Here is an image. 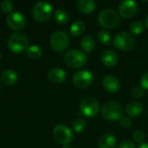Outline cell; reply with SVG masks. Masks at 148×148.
<instances>
[{
	"label": "cell",
	"mask_w": 148,
	"mask_h": 148,
	"mask_svg": "<svg viewBox=\"0 0 148 148\" xmlns=\"http://www.w3.org/2000/svg\"><path fill=\"white\" fill-rule=\"evenodd\" d=\"M118 148H135V145L131 140H125L119 145Z\"/></svg>",
	"instance_id": "1f68e13d"
},
{
	"label": "cell",
	"mask_w": 148,
	"mask_h": 148,
	"mask_svg": "<svg viewBox=\"0 0 148 148\" xmlns=\"http://www.w3.org/2000/svg\"><path fill=\"white\" fill-rule=\"evenodd\" d=\"M6 23L10 29L20 30L25 26V17L20 12H11L6 16Z\"/></svg>",
	"instance_id": "7c38bea8"
},
{
	"label": "cell",
	"mask_w": 148,
	"mask_h": 148,
	"mask_svg": "<svg viewBox=\"0 0 148 148\" xmlns=\"http://www.w3.org/2000/svg\"><path fill=\"white\" fill-rule=\"evenodd\" d=\"M116 143V138L113 134H106L100 138L98 141V147L99 148H114Z\"/></svg>",
	"instance_id": "2e32d148"
},
{
	"label": "cell",
	"mask_w": 148,
	"mask_h": 148,
	"mask_svg": "<svg viewBox=\"0 0 148 148\" xmlns=\"http://www.w3.org/2000/svg\"><path fill=\"white\" fill-rule=\"evenodd\" d=\"M101 62L107 67H114L118 62L117 54L113 50L107 49L101 54Z\"/></svg>",
	"instance_id": "9a60e30c"
},
{
	"label": "cell",
	"mask_w": 148,
	"mask_h": 148,
	"mask_svg": "<svg viewBox=\"0 0 148 148\" xmlns=\"http://www.w3.org/2000/svg\"><path fill=\"white\" fill-rule=\"evenodd\" d=\"M55 19L60 24H64L69 22V14L63 10H56L55 11Z\"/></svg>",
	"instance_id": "7402d4cb"
},
{
	"label": "cell",
	"mask_w": 148,
	"mask_h": 148,
	"mask_svg": "<svg viewBox=\"0 0 148 148\" xmlns=\"http://www.w3.org/2000/svg\"><path fill=\"white\" fill-rule=\"evenodd\" d=\"M138 10V5L135 1L133 0H124L119 3L118 13L124 18L134 17Z\"/></svg>",
	"instance_id": "8fae6325"
},
{
	"label": "cell",
	"mask_w": 148,
	"mask_h": 148,
	"mask_svg": "<svg viewBox=\"0 0 148 148\" xmlns=\"http://www.w3.org/2000/svg\"><path fill=\"white\" fill-rule=\"evenodd\" d=\"M81 113L88 118L95 117L99 111H100V105L99 102L92 97H86L84 98L80 105Z\"/></svg>",
	"instance_id": "ba28073f"
},
{
	"label": "cell",
	"mask_w": 148,
	"mask_h": 148,
	"mask_svg": "<svg viewBox=\"0 0 148 148\" xmlns=\"http://www.w3.org/2000/svg\"><path fill=\"white\" fill-rule=\"evenodd\" d=\"M85 29H86V25L83 22L75 21L71 24L69 30H70V34L72 36H81L82 34H83Z\"/></svg>",
	"instance_id": "ffe728a7"
},
{
	"label": "cell",
	"mask_w": 148,
	"mask_h": 148,
	"mask_svg": "<svg viewBox=\"0 0 148 148\" xmlns=\"http://www.w3.org/2000/svg\"><path fill=\"white\" fill-rule=\"evenodd\" d=\"M73 129L76 133H82L86 127V121L83 118H77L72 124Z\"/></svg>",
	"instance_id": "d4e9b609"
},
{
	"label": "cell",
	"mask_w": 148,
	"mask_h": 148,
	"mask_svg": "<svg viewBox=\"0 0 148 148\" xmlns=\"http://www.w3.org/2000/svg\"><path fill=\"white\" fill-rule=\"evenodd\" d=\"M138 148H148V142H146V143H141Z\"/></svg>",
	"instance_id": "d6a6232c"
},
{
	"label": "cell",
	"mask_w": 148,
	"mask_h": 148,
	"mask_svg": "<svg viewBox=\"0 0 148 148\" xmlns=\"http://www.w3.org/2000/svg\"><path fill=\"white\" fill-rule=\"evenodd\" d=\"M145 25H146V27L148 29V16L146 18V21H145Z\"/></svg>",
	"instance_id": "836d02e7"
},
{
	"label": "cell",
	"mask_w": 148,
	"mask_h": 148,
	"mask_svg": "<svg viewBox=\"0 0 148 148\" xmlns=\"http://www.w3.org/2000/svg\"><path fill=\"white\" fill-rule=\"evenodd\" d=\"M2 81L7 85H13L17 81V75L13 70L7 69L2 74Z\"/></svg>",
	"instance_id": "44dd1931"
},
{
	"label": "cell",
	"mask_w": 148,
	"mask_h": 148,
	"mask_svg": "<svg viewBox=\"0 0 148 148\" xmlns=\"http://www.w3.org/2000/svg\"><path fill=\"white\" fill-rule=\"evenodd\" d=\"M130 30L133 34L134 35H140L143 32L144 30V25L143 23L137 20V21H134L131 24H130Z\"/></svg>",
	"instance_id": "484cf974"
},
{
	"label": "cell",
	"mask_w": 148,
	"mask_h": 148,
	"mask_svg": "<svg viewBox=\"0 0 148 148\" xmlns=\"http://www.w3.org/2000/svg\"><path fill=\"white\" fill-rule=\"evenodd\" d=\"M48 78L51 82L60 84L66 80V72L61 68H53L48 72Z\"/></svg>",
	"instance_id": "5bb4252c"
},
{
	"label": "cell",
	"mask_w": 148,
	"mask_h": 148,
	"mask_svg": "<svg viewBox=\"0 0 148 148\" xmlns=\"http://www.w3.org/2000/svg\"><path fill=\"white\" fill-rule=\"evenodd\" d=\"M81 45L85 52H87V53L92 52L95 47V42L94 37L89 35L84 36L81 41Z\"/></svg>",
	"instance_id": "d6986e66"
},
{
	"label": "cell",
	"mask_w": 148,
	"mask_h": 148,
	"mask_svg": "<svg viewBox=\"0 0 148 148\" xmlns=\"http://www.w3.org/2000/svg\"><path fill=\"white\" fill-rule=\"evenodd\" d=\"M7 46L13 53H22L28 49V38L23 33H13L8 38Z\"/></svg>",
	"instance_id": "7a4b0ae2"
},
{
	"label": "cell",
	"mask_w": 148,
	"mask_h": 148,
	"mask_svg": "<svg viewBox=\"0 0 148 148\" xmlns=\"http://www.w3.org/2000/svg\"><path fill=\"white\" fill-rule=\"evenodd\" d=\"M98 20L103 28L114 29L120 23V15L113 9H105L100 13Z\"/></svg>",
	"instance_id": "5b68a950"
},
{
	"label": "cell",
	"mask_w": 148,
	"mask_h": 148,
	"mask_svg": "<svg viewBox=\"0 0 148 148\" xmlns=\"http://www.w3.org/2000/svg\"><path fill=\"white\" fill-rule=\"evenodd\" d=\"M126 112L130 117H139L143 113V106L139 101H132L127 104Z\"/></svg>",
	"instance_id": "e0dca14e"
},
{
	"label": "cell",
	"mask_w": 148,
	"mask_h": 148,
	"mask_svg": "<svg viewBox=\"0 0 148 148\" xmlns=\"http://www.w3.org/2000/svg\"><path fill=\"white\" fill-rule=\"evenodd\" d=\"M114 46L123 51H130L134 49L136 45V40L134 36L126 31L118 33L114 38Z\"/></svg>",
	"instance_id": "6da1fadb"
},
{
	"label": "cell",
	"mask_w": 148,
	"mask_h": 148,
	"mask_svg": "<svg viewBox=\"0 0 148 148\" xmlns=\"http://www.w3.org/2000/svg\"><path fill=\"white\" fill-rule=\"evenodd\" d=\"M62 148H73L72 147H70V146H69V145H66V146H63Z\"/></svg>",
	"instance_id": "e575fe53"
},
{
	"label": "cell",
	"mask_w": 148,
	"mask_h": 148,
	"mask_svg": "<svg viewBox=\"0 0 148 148\" xmlns=\"http://www.w3.org/2000/svg\"><path fill=\"white\" fill-rule=\"evenodd\" d=\"M102 85L106 91L111 94H114L120 90L121 82L116 76L112 75H107L103 77Z\"/></svg>",
	"instance_id": "4fadbf2b"
},
{
	"label": "cell",
	"mask_w": 148,
	"mask_h": 148,
	"mask_svg": "<svg viewBox=\"0 0 148 148\" xmlns=\"http://www.w3.org/2000/svg\"><path fill=\"white\" fill-rule=\"evenodd\" d=\"M0 8H1V10H2L3 12L10 14V13L12 12V10H13V8H14V4H13V3L10 2V1L4 0V1H3V2L1 3Z\"/></svg>",
	"instance_id": "4316f807"
},
{
	"label": "cell",
	"mask_w": 148,
	"mask_h": 148,
	"mask_svg": "<svg viewBox=\"0 0 148 148\" xmlns=\"http://www.w3.org/2000/svg\"><path fill=\"white\" fill-rule=\"evenodd\" d=\"M87 60L86 55L78 49H70L64 55V62L71 69L82 68L85 65Z\"/></svg>",
	"instance_id": "277c9868"
},
{
	"label": "cell",
	"mask_w": 148,
	"mask_h": 148,
	"mask_svg": "<svg viewBox=\"0 0 148 148\" xmlns=\"http://www.w3.org/2000/svg\"><path fill=\"white\" fill-rule=\"evenodd\" d=\"M123 114L122 107L115 101H108L105 103L101 108L102 117L110 121H115L121 120Z\"/></svg>",
	"instance_id": "3957f363"
},
{
	"label": "cell",
	"mask_w": 148,
	"mask_h": 148,
	"mask_svg": "<svg viewBox=\"0 0 148 148\" xmlns=\"http://www.w3.org/2000/svg\"><path fill=\"white\" fill-rule=\"evenodd\" d=\"M52 11L53 9L51 4L45 1L38 2L32 10L33 16L37 22H45L49 20L52 15Z\"/></svg>",
	"instance_id": "52a82bcc"
},
{
	"label": "cell",
	"mask_w": 148,
	"mask_h": 148,
	"mask_svg": "<svg viewBox=\"0 0 148 148\" xmlns=\"http://www.w3.org/2000/svg\"><path fill=\"white\" fill-rule=\"evenodd\" d=\"M77 8L85 14H89L93 12L96 8V3L93 0H78Z\"/></svg>",
	"instance_id": "ac0fdd59"
},
{
	"label": "cell",
	"mask_w": 148,
	"mask_h": 148,
	"mask_svg": "<svg viewBox=\"0 0 148 148\" xmlns=\"http://www.w3.org/2000/svg\"><path fill=\"white\" fill-rule=\"evenodd\" d=\"M120 124L124 128H130L133 125L132 120L127 116H122V118L120 120Z\"/></svg>",
	"instance_id": "f546056e"
},
{
	"label": "cell",
	"mask_w": 148,
	"mask_h": 148,
	"mask_svg": "<svg viewBox=\"0 0 148 148\" xmlns=\"http://www.w3.org/2000/svg\"><path fill=\"white\" fill-rule=\"evenodd\" d=\"M145 94V89L142 87H135L132 90V96L135 99H140Z\"/></svg>",
	"instance_id": "f1b7e54d"
},
{
	"label": "cell",
	"mask_w": 148,
	"mask_h": 148,
	"mask_svg": "<svg viewBox=\"0 0 148 148\" xmlns=\"http://www.w3.org/2000/svg\"><path fill=\"white\" fill-rule=\"evenodd\" d=\"M27 55L29 57H30L32 59H37L42 56V49L37 45L29 46L27 49Z\"/></svg>",
	"instance_id": "603a6c76"
},
{
	"label": "cell",
	"mask_w": 148,
	"mask_h": 148,
	"mask_svg": "<svg viewBox=\"0 0 148 148\" xmlns=\"http://www.w3.org/2000/svg\"><path fill=\"white\" fill-rule=\"evenodd\" d=\"M133 139H134V141H136V142L141 144V143H143V141L145 140L146 135H145V134H144L143 131H141V130H136V131H134V134H133Z\"/></svg>",
	"instance_id": "83f0119b"
},
{
	"label": "cell",
	"mask_w": 148,
	"mask_h": 148,
	"mask_svg": "<svg viewBox=\"0 0 148 148\" xmlns=\"http://www.w3.org/2000/svg\"><path fill=\"white\" fill-rule=\"evenodd\" d=\"M94 77L91 72L88 70H79L73 76L74 85L81 89H84L91 85Z\"/></svg>",
	"instance_id": "30bf717a"
},
{
	"label": "cell",
	"mask_w": 148,
	"mask_h": 148,
	"mask_svg": "<svg viewBox=\"0 0 148 148\" xmlns=\"http://www.w3.org/2000/svg\"><path fill=\"white\" fill-rule=\"evenodd\" d=\"M49 42L54 50L57 52H62L69 45V36L66 32L57 30L51 35Z\"/></svg>",
	"instance_id": "8992f818"
},
{
	"label": "cell",
	"mask_w": 148,
	"mask_h": 148,
	"mask_svg": "<svg viewBox=\"0 0 148 148\" xmlns=\"http://www.w3.org/2000/svg\"><path fill=\"white\" fill-rule=\"evenodd\" d=\"M98 40L105 44V45H108L110 44L111 41H112V37H111V34L108 31V30H105V29H101L98 32Z\"/></svg>",
	"instance_id": "cb8c5ba5"
},
{
	"label": "cell",
	"mask_w": 148,
	"mask_h": 148,
	"mask_svg": "<svg viewBox=\"0 0 148 148\" xmlns=\"http://www.w3.org/2000/svg\"><path fill=\"white\" fill-rule=\"evenodd\" d=\"M53 135L56 140L64 146L69 145L73 140V134L69 127L63 124H58L53 130Z\"/></svg>",
	"instance_id": "9c48e42d"
},
{
	"label": "cell",
	"mask_w": 148,
	"mask_h": 148,
	"mask_svg": "<svg viewBox=\"0 0 148 148\" xmlns=\"http://www.w3.org/2000/svg\"><path fill=\"white\" fill-rule=\"evenodd\" d=\"M140 87L144 89L148 90V72L145 73L140 78Z\"/></svg>",
	"instance_id": "4dcf8cb0"
}]
</instances>
